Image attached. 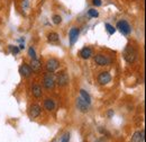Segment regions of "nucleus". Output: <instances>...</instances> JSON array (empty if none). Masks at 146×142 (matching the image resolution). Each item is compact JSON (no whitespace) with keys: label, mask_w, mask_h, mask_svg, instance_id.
Here are the masks:
<instances>
[{"label":"nucleus","mask_w":146,"mask_h":142,"mask_svg":"<svg viewBox=\"0 0 146 142\" xmlns=\"http://www.w3.org/2000/svg\"><path fill=\"white\" fill-rule=\"evenodd\" d=\"M123 55H124V59L126 60V62H128V63H134L136 61V58H137V51L134 49V46H131L130 44H128V45L125 46V49H124Z\"/></svg>","instance_id":"1"},{"label":"nucleus","mask_w":146,"mask_h":142,"mask_svg":"<svg viewBox=\"0 0 146 142\" xmlns=\"http://www.w3.org/2000/svg\"><path fill=\"white\" fill-rule=\"evenodd\" d=\"M44 87L46 89H53L55 86V78L54 76L52 74V72H47L45 76H44Z\"/></svg>","instance_id":"2"},{"label":"nucleus","mask_w":146,"mask_h":142,"mask_svg":"<svg viewBox=\"0 0 146 142\" xmlns=\"http://www.w3.org/2000/svg\"><path fill=\"white\" fill-rule=\"evenodd\" d=\"M117 28L124 34V35H129L131 32V27L128 24L127 20H119L117 23Z\"/></svg>","instance_id":"3"},{"label":"nucleus","mask_w":146,"mask_h":142,"mask_svg":"<svg viewBox=\"0 0 146 142\" xmlns=\"http://www.w3.org/2000/svg\"><path fill=\"white\" fill-rule=\"evenodd\" d=\"M94 62H96L98 66L104 67V66H108V64H110L111 60H110L108 56L104 55V54H97V55L94 56Z\"/></svg>","instance_id":"4"},{"label":"nucleus","mask_w":146,"mask_h":142,"mask_svg":"<svg viewBox=\"0 0 146 142\" xmlns=\"http://www.w3.org/2000/svg\"><path fill=\"white\" fill-rule=\"evenodd\" d=\"M55 82H56L58 86L64 87V86H66V85L69 84V76H68L65 72H61V73L57 74Z\"/></svg>","instance_id":"5"},{"label":"nucleus","mask_w":146,"mask_h":142,"mask_svg":"<svg viewBox=\"0 0 146 142\" xmlns=\"http://www.w3.org/2000/svg\"><path fill=\"white\" fill-rule=\"evenodd\" d=\"M58 67H60V62L56 60V59H50V60H47V62H46V69L48 72H55V71L58 69Z\"/></svg>","instance_id":"6"},{"label":"nucleus","mask_w":146,"mask_h":142,"mask_svg":"<svg viewBox=\"0 0 146 142\" xmlns=\"http://www.w3.org/2000/svg\"><path fill=\"white\" fill-rule=\"evenodd\" d=\"M76 107H78V109H79L80 112H82V113H87V112H89L90 104H88L86 100H83L81 97H79V98L76 99Z\"/></svg>","instance_id":"7"},{"label":"nucleus","mask_w":146,"mask_h":142,"mask_svg":"<svg viewBox=\"0 0 146 142\" xmlns=\"http://www.w3.org/2000/svg\"><path fill=\"white\" fill-rule=\"evenodd\" d=\"M110 80H111V76H110L109 72H107V71H104V72H101L98 76V82L100 85H102V86L109 84Z\"/></svg>","instance_id":"8"},{"label":"nucleus","mask_w":146,"mask_h":142,"mask_svg":"<svg viewBox=\"0 0 146 142\" xmlns=\"http://www.w3.org/2000/svg\"><path fill=\"white\" fill-rule=\"evenodd\" d=\"M79 34H80V29L78 27H72L69 32V37H70V44L71 45H74L75 42L78 41V37H79Z\"/></svg>","instance_id":"9"},{"label":"nucleus","mask_w":146,"mask_h":142,"mask_svg":"<svg viewBox=\"0 0 146 142\" xmlns=\"http://www.w3.org/2000/svg\"><path fill=\"white\" fill-rule=\"evenodd\" d=\"M40 112H42V108H40L39 105H37V104H33V105H31V107H29V116L32 119L38 117L40 115Z\"/></svg>","instance_id":"10"},{"label":"nucleus","mask_w":146,"mask_h":142,"mask_svg":"<svg viewBox=\"0 0 146 142\" xmlns=\"http://www.w3.org/2000/svg\"><path fill=\"white\" fill-rule=\"evenodd\" d=\"M144 140H145V131L144 130L135 132L131 137V141L133 142H144Z\"/></svg>","instance_id":"11"},{"label":"nucleus","mask_w":146,"mask_h":142,"mask_svg":"<svg viewBox=\"0 0 146 142\" xmlns=\"http://www.w3.org/2000/svg\"><path fill=\"white\" fill-rule=\"evenodd\" d=\"M19 72H20V74L24 77V78H28L32 73H33V71L31 69V67L28 66V64H26V63H24L20 68H19Z\"/></svg>","instance_id":"12"},{"label":"nucleus","mask_w":146,"mask_h":142,"mask_svg":"<svg viewBox=\"0 0 146 142\" xmlns=\"http://www.w3.org/2000/svg\"><path fill=\"white\" fill-rule=\"evenodd\" d=\"M29 67H31L33 72H39L42 70V62L39 60H37V59H34V60H32Z\"/></svg>","instance_id":"13"},{"label":"nucleus","mask_w":146,"mask_h":142,"mask_svg":"<svg viewBox=\"0 0 146 142\" xmlns=\"http://www.w3.org/2000/svg\"><path fill=\"white\" fill-rule=\"evenodd\" d=\"M80 55H81L82 59H89V58H91L92 55V50L90 48H83L80 51Z\"/></svg>","instance_id":"14"},{"label":"nucleus","mask_w":146,"mask_h":142,"mask_svg":"<svg viewBox=\"0 0 146 142\" xmlns=\"http://www.w3.org/2000/svg\"><path fill=\"white\" fill-rule=\"evenodd\" d=\"M32 94H33L34 97L40 98V97H42V94H43V92H42V87L38 86V85H34L33 88H32Z\"/></svg>","instance_id":"15"},{"label":"nucleus","mask_w":146,"mask_h":142,"mask_svg":"<svg viewBox=\"0 0 146 142\" xmlns=\"http://www.w3.org/2000/svg\"><path fill=\"white\" fill-rule=\"evenodd\" d=\"M44 107H45L47 111H53L55 108L54 100H53V99H50V98L45 99V102H44Z\"/></svg>","instance_id":"16"},{"label":"nucleus","mask_w":146,"mask_h":142,"mask_svg":"<svg viewBox=\"0 0 146 142\" xmlns=\"http://www.w3.org/2000/svg\"><path fill=\"white\" fill-rule=\"evenodd\" d=\"M80 96H81V98H82L83 100H86L88 104H90V103H91V97H90L89 92H88V91H86L84 89H81V90H80Z\"/></svg>","instance_id":"17"},{"label":"nucleus","mask_w":146,"mask_h":142,"mask_svg":"<svg viewBox=\"0 0 146 142\" xmlns=\"http://www.w3.org/2000/svg\"><path fill=\"white\" fill-rule=\"evenodd\" d=\"M47 40H48L50 43H57L58 40H60V36H58L57 33L52 32V33H50V34L47 35Z\"/></svg>","instance_id":"18"},{"label":"nucleus","mask_w":146,"mask_h":142,"mask_svg":"<svg viewBox=\"0 0 146 142\" xmlns=\"http://www.w3.org/2000/svg\"><path fill=\"white\" fill-rule=\"evenodd\" d=\"M105 27H106L107 32L109 33V35H112V34L116 32V28H115L112 25H110L109 23H106V24H105Z\"/></svg>","instance_id":"19"},{"label":"nucleus","mask_w":146,"mask_h":142,"mask_svg":"<svg viewBox=\"0 0 146 142\" xmlns=\"http://www.w3.org/2000/svg\"><path fill=\"white\" fill-rule=\"evenodd\" d=\"M88 15H89L90 17L96 18V17H98V16H99V13H98L96 9H89V11H88Z\"/></svg>","instance_id":"20"},{"label":"nucleus","mask_w":146,"mask_h":142,"mask_svg":"<svg viewBox=\"0 0 146 142\" xmlns=\"http://www.w3.org/2000/svg\"><path fill=\"white\" fill-rule=\"evenodd\" d=\"M28 55L32 58V60L36 59V51H35L33 48H29V49H28Z\"/></svg>","instance_id":"21"},{"label":"nucleus","mask_w":146,"mask_h":142,"mask_svg":"<svg viewBox=\"0 0 146 142\" xmlns=\"http://www.w3.org/2000/svg\"><path fill=\"white\" fill-rule=\"evenodd\" d=\"M53 23L56 24V25L61 24V23H62V17H61L60 15H54V16H53Z\"/></svg>","instance_id":"22"},{"label":"nucleus","mask_w":146,"mask_h":142,"mask_svg":"<svg viewBox=\"0 0 146 142\" xmlns=\"http://www.w3.org/2000/svg\"><path fill=\"white\" fill-rule=\"evenodd\" d=\"M9 50L13 54H17L19 52V48L18 46H14V45H9Z\"/></svg>","instance_id":"23"},{"label":"nucleus","mask_w":146,"mask_h":142,"mask_svg":"<svg viewBox=\"0 0 146 142\" xmlns=\"http://www.w3.org/2000/svg\"><path fill=\"white\" fill-rule=\"evenodd\" d=\"M70 141V133H65L62 139H61V142H69Z\"/></svg>","instance_id":"24"},{"label":"nucleus","mask_w":146,"mask_h":142,"mask_svg":"<svg viewBox=\"0 0 146 142\" xmlns=\"http://www.w3.org/2000/svg\"><path fill=\"white\" fill-rule=\"evenodd\" d=\"M92 3L96 6V7H100L101 5H102V2H101V0H92Z\"/></svg>","instance_id":"25"},{"label":"nucleus","mask_w":146,"mask_h":142,"mask_svg":"<svg viewBox=\"0 0 146 142\" xmlns=\"http://www.w3.org/2000/svg\"><path fill=\"white\" fill-rule=\"evenodd\" d=\"M18 48H19V50H24V49H25V45H24V43H21V44L19 45Z\"/></svg>","instance_id":"26"},{"label":"nucleus","mask_w":146,"mask_h":142,"mask_svg":"<svg viewBox=\"0 0 146 142\" xmlns=\"http://www.w3.org/2000/svg\"><path fill=\"white\" fill-rule=\"evenodd\" d=\"M112 115H113V111H109L108 112V117H111Z\"/></svg>","instance_id":"27"}]
</instances>
